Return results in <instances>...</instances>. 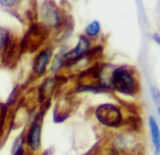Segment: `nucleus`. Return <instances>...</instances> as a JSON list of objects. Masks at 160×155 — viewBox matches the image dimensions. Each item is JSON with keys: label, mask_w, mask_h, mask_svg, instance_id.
<instances>
[{"label": "nucleus", "mask_w": 160, "mask_h": 155, "mask_svg": "<svg viewBox=\"0 0 160 155\" xmlns=\"http://www.w3.org/2000/svg\"><path fill=\"white\" fill-rule=\"evenodd\" d=\"M111 90L124 96H136L139 93L140 85L138 76L132 67L119 66L114 68L110 74Z\"/></svg>", "instance_id": "nucleus-1"}, {"label": "nucleus", "mask_w": 160, "mask_h": 155, "mask_svg": "<svg viewBox=\"0 0 160 155\" xmlns=\"http://www.w3.org/2000/svg\"><path fill=\"white\" fill-rule=\"evenodd\" d=\"M94 115L99 123L108 128H119L124 122L121 108L112 103L99 105L96 108Z\"/></svg>", "instance_id": "nucleus-2"}, {"label": "nucleus", "mask_w": 160, "mask_h": 155, "mask_svg": "<svg viewBox=\"0 0 160 155\" xmlns=\"http://www.w3.org/2000/svg\"><path fill=\"white\" fill-rule=\"evenodd\" d=\"M90 47H91V42L88 39V37L84 35H80L76 45L72 50L64 53L63 55L64 63L72 64L83 59L90 52Z\"/></svg>", "instance_id": "nucleus-3"}, {"label": "nucleus", "mask_w": 160, "mask_h": 155, "mask_svg": "<svg viewBox=\"0 0 160 155\" xmlns=\"http://www.w3.org/2000/svg\"><path fill=\"white\" fill-rule=\"evenodd\" d=\"M40 13L43 25L49 26L51 28H56L60 24V13L52 0H46L42 6Z\"/></svg>", "instance_id": "nucleus-4"}, {"label": "nucleus", "mask_w": 160, "mask_h": 155, "mask_svg": "<svg viewBox=\"0 0 160 155\" xmlns=\"http://www.w3.org/2000/svg\"><path fill=\"white\" fill-rule=\"evenodd\" d=\"M52 55H53V50L51 48H45L39 52L33 62L32 70L34 74H36L37 76H42L45 73L47 66L51 61Z\"/></svg>", "instance_id": "nucleus-5"}, {"label": "nucleus", "mask_w": 160, "mask_h": 155, "mask_svg": "<svg viewBox=\"0 0 160 155\" xmlns=\"http://www.w3.org/2000/svg\"><path fill=\"white\" fill-rule=\"evenodd\" d=\"M27 143L33 151H38L42 146V125L39 121H34L27 134Z\"/></svg>", "instance_id": "nucleus-6"}, {"label": "nucleus", "mask_w": 160, "mask_h": 155, "mask_svg": "<svg viewBox=\"0 0 160 155\" xmlns=\"http://www.w3.org/2000/svg\"><path fill=\"white\" fill-rule=\"evenodd\" d=\"M148 127L154 155H160V126L154 116L150 115L148 117Z\"/></svg>", "instance_id": "nucleus-7"}, {"label": "nucleus", "mask_w": 160, "mask_h": 155, "mask_svg": "<svg viewBox=\"0 0 160 155\" xmlns=\"http://www.w3.org/2000/svg\"><path fill=\"white\" fill-rule=\"evenodd\" d=\"M101 31V25L98 21L94 20L91 22L85 29L86 35L90 38H95L99 35Z\"/></svg>", "instance_id": "nucleus-8"}, {"label": "nucleus", "mask_w": 160, "mask_h": 155, "mask_svg": "<svg viewBox=\"0 0 160 155\" xmlns=\"http://www.w3.org/2000/svg\"><path fill=\"white\" fill-rule=\"evenodd\" d=\"M24 144L25 137L23 134H21L14 141V144L12 146V155H24Z\"/></svg>", "instance_id": "nucleus-9"}, {"label": "nucleus", "mask_w": 160, "mask_h": 155, "mask_svg": "<svg viewBox=\"0 0 160 155\" xmlns=\"http://www.w3.org/2000/svg\"><path fill=\"white\" fill-rule=\"evenodd\" d=\"M11 43L10 38V32L0 27V52L3 49H6L9 46V44Z\"/></svg>", "instance_id": "nucleus-10"}, {"label": "nucleus", "mask_w": 160, "mask_h": 155, "mask_svg": "<svg viewBox=\"0 0 160 155\" xmlns=\"http://www.w3.org/2000/svg\"><path fill=\"white\" fill-rule=\"evenodd\" d=\"M151 94H152V98L154 103L160 105V91L155 87H152L151 88Z\"/></svg>", "instance_id": "nucleus-11"}, {"label": "nucleus", "mask_w": 160, "mask_h": 155, "mask_svg": "<svg viewBox=\"0 0 160 155\" xmlns=\"http://www.w3.org/2000/svg\"><path fill=\"white\" fill-rule=\"evenodd\" d=\"M18 0H0V5L5 8H12L16 5Z\"/></svg>", "instance_id": "nucleus-12"}, {"label": "nucleus", "mask_w": 160, "mask_h": 155, "mask_svg": "<svg viewBox=\"0 0 160 155\" xmlns=\"http://www.w3.org/2000/svg\"><path fill=\"white\" fill-rule=\"evenodd\" d=\"M157 113H158V115H159V117H160V107H158V109H157Z\"/></svg>", "instance_id": "nucleus-13"}, {"label": "nucleus", "mask_w": 160, "mask_h": 155, "mask_svg": "<svg viewBox=\"0 0 160 155\" xmlns=\"http://www.w3.org/2000/svg\"><path fill=\"white\" fill-rule=\"evenodd\" d=\"M158 44H159V45H160V41H159V42H158Z\"/></svg>", "instance_id": "nucleus-14"}]
</instances>
